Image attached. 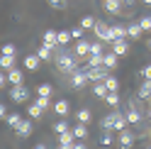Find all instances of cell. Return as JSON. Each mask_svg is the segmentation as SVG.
<instances>
[{"label":"cell","mask_w":151,"mask_h":149,"mask_svg":"<svg viewBox=\"0 0 151 149\" xmlns=\"http://www.w3.org/2000/svg\"><path fill=\"white\" fill-rule=\"evenodd\" d=\"M15 44H3V54H10V56H15Z\"/></svg>","instance_id":"ab89813d"},{"label":"cell","mask_w":151,"mask_h":149,"mask_svg":"<svg viewBox=\"0 0 151 149\" xmlns=\"http://www.w3.org/2000/svg\"><path fill=\"white\" fill-rule=\"evenodd\" d=\"M54 113L59 117H66V115H68V100H56V103H54Z\"/></svg>","instance_id":"2e32d148"},{"label":"cell","mask_w":151,"mask_h":149,"mask_svg":"<svg viewBox=\"0 0 151 149\" xmlns=\"http://www.w3.org/2000/svg\"><path fill=\"white\" fill-rule=\"evenodd\" d=\"M76 54H78V56H88V54H90V44L86 39H78V44H76Z\"/></svg>","instance_id":"cb8c5ba5"},{"label":"cell","mask_w":151,"mask_h":149,"mask_svg":"<svg viewBox=\"0 0 151 149\" xmlns=\"http://www.w3.org/2000/svg\"><path fill=\"white\" fill-rule=\"evenodd\" d=\"M76 144V142H73ZM73 144H59V149H73Z\"/></svg>","instance_id":"bcb514c9"},{"label":"cell","mask_w":151,"mask_h":149,"mask_svg":"<svg viewBox=\"0 0 151 149\" xmlns=\"http://www.w3.org/2000/svg\"><path fill=\"white\" fill-rule=\"evenodd\" d=\"M90 117H93V115H90V110H88V108H81L78 113H76V120H78V122H83V125H88V122H90Z\"/></svg>","instance_id":"484cf974"},{"label":"cell","mask_w":151,"mask_h":149,"mask_svg":"<svg viewBox=\"0 0 151 149\" xmlns=\"http://www.w3.org/2000/svg\"><path fill=\"white\" fill-rule=\"evenodd\" d=\"M68 129H71V127H68V122H66L63 117L59 120V122H54V132H56V135H63V132H68Z\"/></svg>","instance_id":"f1b7e54d"},{"label":"cell","mask_w":151,"mask_h":149,"mask_svg":"<svg viewBox=\"0 0 151 149\" xmlns=\"http://www.w3.org/2000/svg\"><path fill=\"white\" fill-rule=\"evenodd\" d=\"M73 142H76V135H73V129H68V132L59 135V144H73Z\"/></svg>","instance_id":"4316f807"},{"label":"cell","mask_w":151,"mask_h":149,"mask_svg":"<svg viewBox=\"0 0 151 149\" xmlns=\"http://www.w3.org/2000/svg\"><path fill=\"white\" fill-rule=\"evenodd\" d=\"M141 32H144V30H141V25H139V22L127 25V34H129V39H139V37H141Z\"/></svg>","instance_id":"44dd1931"},{"label":"cell","mask_w":151,"mask_h":149,"mask_svg":"<svg viewBox=\"0 0 151 149\" xmlns=\"http://www.w3.org/2000/svg\"><path fill=\"white\" fill-rule=\"evenodd\" d=\"M105 56V54H102ZM102 56L100 54H88V64L86 66H102Z\"/></svg>","instance_id":"4dcf8cb0"},{"label":"cell","mask_w":151,"mask_h":149,"mask_svg":"<svg viewBox=\"0 0 151 149\" xmlns=\"http://www.w3.org/2000/svg\"><path fill=\"white\" fill-rule=\"evenodd\" d=\"M51 93H54V88H51V83H39V86H37V95L51 98Z\"/></svg>","instance_id":"d4e9b609"},{"label":"cell","mask_w":151,"mask_h":149,"mask_svg":"<svg viewBox=\"0 0 151 149\" xmlns=\"http://www.w3.org/2000/svg\"><path fill=\"white\" fill-rule=\"evenodd\" d=\"M24 69L27 71H37V69H39V64H42V59L39 56H37V54H29V56H24Z\"/></svg>","instance_id":"9c48e42d"},{"label":"cell","mask_w":151,"mask_h":149,"mask_svg":"<svg viewBox=\"0 0 151 149\" xmlns=\"http://www.w3.org/2000/svg\"><path fill=\"white\" fill-rule=\"evenodd\" d=\"M0 117H3V120L7 117V108H5V103H0Z\"/></svg>","instance_id":"ee69618b"},{"label":"cell","mask_w":151,"mask_h":149,"mask_svg":"<svg viewBox=\"0 0 151 149\" xmlns=\"http://www.w3.org/2000/svg\"><path fill=\"white\" fill-rule=\"evenodd\" d=\"M49 5L56 7V10H63V7H66V0H49Z\"/></svg>","instance_id":"f35d334b"},{"label":"cell","mask_w":151,"mask_h":149,"mask_svg":"<svg viewBox=\"0 0 151 149\" xmlns=\"http://www.w3.org/2000/svg\"><path fill=\"white\" fill-rule=\"evenodd\" d=\"M149 49H151V39H149Z\"/></svg>","instance_id":"f907efd6"},{"label":"cell","mask_w":151,"mask_h":149,"mask_svg":"<svg viewBox=\"0 0 151 149\" xmlns=\"http://www.w3.org/2000/svg\"><path fill=\"white\" fill-rule=\"evenodd\" d=\"M73 135H76V139H83V142H86V139H88V125L78 122V125L73 127Z\"/></svg>","instance_id":"ffe728a7"},{"label":"cell","mask_w":151,"mask_h":149,"mask_svg":"<svg viewBox=\"0 0 151 149\" xmlns=\"http://www.w3.org/2000/svg\"><path fill=\"white\" fill-rule=\"evenodd\" d=\"M71 34H73V39H83V27H73Z\"/></svg>","instance_id":"b9f144b4"},{"label":"cell","mask_w":151,"mask_h":149,"mask_svg":"<svg viewBox=\"0 0 151 149\" xmlns=\"http://www.w3.org/2000/svg\"><path fill=\"white\" fill-rule=\"evenodd\" d=\"M95 34H98V39H102L105 44H110L112 42V25H107V22H95Z\"/></svg>","instance_id":"7a4b0ae2"},{"label":"cell","mask_w":151,"mask_h":149,"mask_svg":"<svg viewBox=\"0 0 151 149\" xmlns=\"http://www.w3.org/2000/svg\"><path fill=\"white\" fill-rule=\"evenodd\" d=\"M10 98L15 100V103H27L29 100V90H27L22 83L20 86H12V90H10Z\"/></svg>","instance_id":"5b68a950"},{"label":"cell","mask_w":151,"mask_h":149,"mask_svg":"<svg viewBox=\"0 0 151 149\" xmlns=\"http://www.w3.org/2000/svg\"><path fill=\"white\" fill-rule=\"evenodd\" d=\"M117 54L115 51H110V54H105V56H102V66H107V69H115L117 66Z\"/></svg>","instance_id":"603a6c76"},{"label":"cell","mask_w":151,"mask_h":149,"mask_svg":"<svg viewBox=\"0 0 151 149\" xmlns=\"http://www.w3.org/2000/svg\"><path fill=\"white\" fill-rule=\"evenodd\" d=\"M100 127H102V132H115V113H110L107 117H102Z\"/></svg>","instance_id":"9a60e30c"},{"label":"cell","mask_w":151,"mask_h":149,"mask_svg":"<svg viewBox=\"0 0 151 149\" xmlns=\"http://www.w3.org/2000/svg\"><path fill=\"white\" fill-rule=\"evenodd\" d=\"M71 39H73V34H71V32H59V44H61V46H63V44H68Z\"/></svg>","instance_id":"d590c367"},{"label":"cell","mask_w":151,"mask_h":149,"mask_svg":"<svg viewBox=\"0 0 151 149\" xmlns=\"http://www.w3.org/2000/svg\"><path fill=\"white\" fill-rule=\"evenodd\" d=\"M105 100H107V105H112V108H117V105H119V93H117V90H110Z\"/></svg>","instance_id":"1f68e13d"},{"label":"cell","mask_w":151,"mask_h":149,"mask_svg":"<svg viewBox=\"0 0 151 149\" xmlns=\"http://www.w3.org/2000/svg\"><path fill=\"white\" fill-rule=\"evenodd\" d=\"M34 149H46V144H34Z\"/></svg>","instance_id":"7dc6e473"},{"label":"cell","mask_w":151,"mask_h":149,"mask_svg":"<svg viewBox=\"0 0 151 149\" xmlns=\"http://www.w3.org/2000/svg\"><path fill=\"white\" fill-rule=\"evenodd\" d=\"M93 93H95L98 98H107V93H110V88L105 86V81H95V86H93Z\"/></svg>","instance_id":"ac0fdd59"},{"label":"cell","mask_w":151,"mask_h":149,"mask_svg":"<svg viewBox=\"0 0 151 149\" xmlns=\"http://www.w3.org/2000/svg\"><path fill=\"white\" fill-rule=\"evenodd\" d=\"M81 27H83V30H93V27H95V20H93L90 15H86V17L81 20Z\"/></svg>","instance_id":"e575fe53"},{"label":"cell","mask_w":151,"mask_h":149,"mask_svg":"<svg viewBox=\"0 0 151 149\" xmlns=\"http://www.w3.org/2000/svg\"><path fill=\"white\" fill-rule=\"evenodd\" d=\"M112 142H115V139H112V135H110V132H102V137H100V144H102V147H110Z\"/></svg>","instance_id":"8d00e7d4"},{"label":"cell","mask_w":151,"mask_h":149,"mask_svg":"<svg viewBox=\"0 0 151 149\" xmlns=\"http://www.w3.org/2000/svg\"><path fill=\"white\" fill-rule=\"evenodd\" d=\"M56 66H59L61 73H73V71H78V64L73 61V56H71V54H63V51L56 56Z\"/></svg>","instance_id":"6da1fadb"},{"label":"cell","mask_w":151,"mask_h":149,"mask_svg":"<svg viewBox=\"0 0 151 149\" xmlns=\"http://www.w3.org/2000/svg\"><path fill=\"white\" fill-rule=\"evenodd\" d=\"M88 81H90V78H88L86 71H73V73H71V86H73V88H83Z\"/></svg>","instance_id":"52a82bcc"},{"label":"cell","mask_w":151,"mask_h":149,"mask_svg":"<svg viewBox=\"0 0 151 149\" xmlns=\"http://www.w3.org/2000/svg\"><path fill=\"white\" fill-rule=\"evenodd\" d=\"M139 100H151V81H144L139 86Z\"/></svg>","instance_id":"d6986e66"},{"label":"cell","mask_w":151,"mask_h":149,"mask_svg":"<svg viewBox=\"0 0 151 149\" xmlns=\"http://www.w3.org/2000/svg\"><path fill=\"white\" fill-rule=\"evenodd\" d=\"M0 69L3 71L15 69V56H10V54H0Z\"/></svg>","instance_id":"e0dca14e"},{"label":"cell","mask_w":151,"mask_h":149,"mask_svg":"<svg viewBox=\"0 0 151 149\" xmlns=\"http://www.w3.org/2000/svg\"><path fill=\"white\" fill-rule=\"evenodd\" d=\"M73 149H88V147H86V142H83V139H76V144H73Z\"/></svg>","instance_id":"7bdbcfd3"},{"label":"cell","mask_w":151,"mask_h":149,"mask_svg":"<svg viewBox=\"0 0 151 149\" xmlns=\"http://www.w3.org/2000/svg\"><path fill=\"white\" fill-rule=\"evenodd\" d=\"M119 3H122V0H105V10L112 12V15H117L119 12Z\"/></svg>","instance_id":"83f0119b"},{"label":"cell","mask_w":151,"mask_h":149,"mask_svg":"<svg viewBox=\"0 0 151 149\" xmlns=\"http://www.w3.org/2000/svg\"><path fill=\"white\" fill-rule=\"evenodd\" d=\"M5 122H7V127H12V129H17V125L22 122V117L17 115V113H12V115H7V117H5Z\"/></svg>","instance_id":"f546056e"},{"label":"cell","mask_w":151,"mask_h":149,"mask_svg":"<svg viewBox=\"0 0 151 149\" xmlns=\"http://www.w3.org/2000/svg\"><path fill=\"white\" fill-rule=\"evenodd\" d=\"M149 149H151V147H149Z\"/></svg>","instance_id":"f5cc1de1"},{"label":"cell","mask_w":151,"mask_h":149,"mask_svg":"<svg viewBox=\"0 0 151 149\" xmlns=\"http://www.w3.org/2000/svg\"><path fill=\"white\" fill-rule=\"evenodd\" d=\"M105 86H107L110 90H119V81H117L115 76H107V78H105Z\"/></svg>","instance_id":"836d02e7"},{"label":"cell","mask_w":151,"mask_h":149,"mask_svg":"<svg viewBox=\"0 0 151 149\" xmlns=\"http://www.w3.org/2000/svg\"><path fill=\"white\" fill-rule=\"evenodd\" d=\"M127 125H129L127 115H124V113H115V132H122V129H127Z\"/></svg>","instance_id":"7c38bea8"},{"label":"cell","mask_w":151,"mask_h":149,"mask_svg":"<svg viewBox=\"0 0 151 149\" xmlns=\"http://www.w3.org/2000/svg\"><path fill=\"white\" fill-rule=\"evenodd\" d=\"M117 149H132L134 147V135L129 132V129H122V132H117Z\"/></svg>","instance_id":"3957f363"},{"label":"cell","mask_w":151,"mask_h":149,"mask_svg":"<svg viewBox=\"0 0 151 149\" xmlns=\"http://www.w3.org/2000/svg\"><path fill=\"white\" fill-rule=\"evenodd\" d=\"M7 83H12V86L24 83V81H22V71H20V69H10V71H7Z\"/></svg>","instance_id":"4fadbf2b"},{"label":"cell","mask_w":151,"mask_h":149,"mask_svg":"<svg viewBox=\"0 0 151 149\" xmlns=\"http://www.w3.org/2000/svg\"><path fill=\"white\" fill-rule=\"evenodd\" d=\"M144 5H151V0H144Z\"/></svg>","instance_id":"681fc988"},{"label":"cell","mask_w":151,"mask_h":149,"mask_svg":"<svg viewBox=\"0 0 151 149\" xmlns=\"http://www.w3.org/2000/svg\"><path fill=\"white\" fill-rule=\"evenodd\" d=\"M122 3H127V5H132V3H134V0H122Z\"/></svg>","instance_id":"c3c4849f"},{"label":"cell","mask_w":151,"mask_h":149,"mask_svg":"<svg viewBox=\"0 0 151 149\" xmlns=\"http://www.w3.org/2000/svg\"><path fill=\"white\" fill-rule=\"evenodd\" d=\"M127 120H129V125H139V120H141V113H139L137 103H129V110H127Z\"/></svg>","instance_id":"ba28073f"},{"label":"cell","mask_w":151,"mask_h":149,"mask_svg":"<svg viewBox=\"0 0 151 149\" xmlns=\"http://www.w3.org/2000/svg\"><path fill=\"white\" fill-rule=\"evenodd\" d=\"M124 37H129L127 34V25H112V42L115 39H124Z\"/></svg>","instance_id":"5bb4252c"},{"label":"cell","mask_w":151,"mask_h":149,"mask_svg":"<svg viewBox=\"0 0 151 149\" xmlns=\"http://www.w3.org/2000/svg\"><path fill=\"white\" fill-rule=\"evenodd\" d=\"M27 113H29V117H32V120H37V117H42L44 108H42V105H39V103L34 100V103H29V108H27Z\"/></svg>","instance_id":"7402d4cb"},{"label":"cell","mask_w":151,"mask_h":149,"mask_svg":"<svg viewBox=\"0 0 151 149\" xmlns=\"http://www.w3.org/2000/svg\"><path fill=\"white\" fill-rule=\"evenodd\" d=\"M37 56H39L42 61H49V59H51V49L42 44V46H39V51H37Z\"/></svg>","instance_id":"d6a6232c"},{"label":"cell","mask_w":151,"mask_h":149,"mask_svg":"<svg viewBox=\"0 0 151 149\" xmlns=\"http://www.w3.org/2000/svg\"><path fill=\"white\" fill-rule=\"evenodd\" d=\"M149 117H151V110H149Z\"/></svg>","instance_id":"816d5d0a"},{"label":"cell","mask_w":151,"mask_h":149,"mask_svg":"<svg viewBox=\"0 0 151 149\" xmlns=\"http://www.w3.org/2000/svg\"><path fill=\"white\" fill-rule=\"evenodd\" d=\"M42 44H44V46H49V49H54V46H61V44H59V32L46 30L44 37H42Z\"/></svg>","instance_id":"8992f818"},{"label":"cell","mask_w":151,"mask_h":149,"mask_svg":"<svg viewBox=\"0 0 151 149\" xmlns=\"http://www.w3.org/2000/svg\"><path fill=\"white\" fill-rule=\"evenodd\" d=\"M110 44H112V51H115L117 56H124L127 49H129V44H127L124 39H115V42H110Z\"/></svg>","instance_id":"8fae6325"},{"label":"cell","mask_w":151,"mask_h":149,"mask_svg":"<svg viewBox=\"0 0 151 149\" xmlns=\"http://www.w3.org/2000/svg\"><path fill=\"white\" fill-rule=\"evenodd\" d=\"M139 25H141V30H144V32H149V30H151V17H149V15H144V17L139 20Z\"/></svg>","instance_id":"74e56055"},{"label":"cell","mask_w":151,"mask_h":149,"mask_svg":"<svg viewBox=\"0 0 151 149\" xmlns=\"http://www.w3.org/2000/svg\"><path fill=\"white\" fill-rule=\"evenodd\" d=\"M15 132L20 135L22 139H24V137H29V135H32V120H22V122L17 125V129H15Z\"/></svg>","instance_id":"30bf717a"},{"label":"cell","mask_w":151,"mask_h":149,"mask_svg":"<svg viewBox=\"0 0 151 149\" xmlns=\"http://www.w3.org/2000/svg\"><path fill=\"white\" fill-rule=\"evenodd\" d=\"M86 73L90 81H105L110 73H107V66H86Z\"/></svg>","instance_id":"277c9868"},{"label":"cell","mask_w":151,"mask_h":149,"mask_svg":"<svg viewBox=\"0 0 151 149\" xmlns=\"http://www.w3.org/2000/svg\"><path fill=\"white\" fill-rule=\"evenodd\" d=\"M141 78H144V81H151V64L141 69Z\"/></svg>","instance_id":"60d3db41"},{"label":"cell","mask_w":151,"mask_h":149,"mask_svg":"<svg viewBox=\"0 0 151 149\" xmlns=\"http://www.w3.org/2000/svg\"><path fill=\"white\" fill-rule=\"evenodd\" d=\"M5 83H7V76H3V71H0V88H3Z\"/></svg>","instance_id":"f6af8a7d"}]
</instances>
